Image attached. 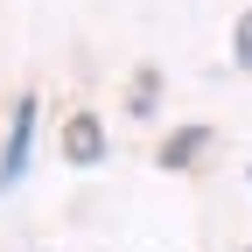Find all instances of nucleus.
I'll return each mask as SVG.
<instances>
[{
	"label": "nucleus",
	"mask_w": 252,
	"mask_h": 252,
	"mask_svg": "<svg viewBox=\"0 0 252 252\" xmlns=\"http://www.w3.org/2000/svg\"><path fill=\"white\" fill-rule=\"evenodd\" d=\"M35 119H42V98L35 91H21V105H14V126H7V140H0V196L28 175V147H35Z\"/></svg>",
	"instance_id": "1"
},
{
	"label": "nucleus",
	"mask_w": 252,
	"mask_h": 252,
	"mask_svg": "<svg viewBox=\"0 0 252 252\" xmlns=\"http://www.w3.org/2000/svg\"><path fill=\"white\" fill-rule=\"evenodd\" d=\"M203 147H210V126H182V133L161 140V154H154V161H161V168H189Z\"/></svg>",
	"instance_id": "3"
},
{
	"label": "nucleus",
	"mask_w": 252,
	"mask_h": 252,
	"mask_svg": "<svg viewBox=\"0 0 252 252\" xmlns=\"http://www.w3.org/2000/svg\"><path fill=\"white\" fill-rule=\"evenodd\" d=\"M154 98H161V70H140V77H133V112L147 119V112H154Z\"/></svg>",
	"instance_id": "4"
},
{
	"label": "nucleus",
	"mask_w": 252,
	"mask_h": 252,
	"mask_svg": "<svg viewBox=\"0 0 252 252\" xmlns=\"http://www.w3.org/2000/svg\"><path fill=\"white\" fill-rule=\"evenodd\" d=\"M245 252H252V245H245Z\"/></svg>",
	"instance_id": "6"
},
{
	"label": "nucleus",
	"mask_w": 252,
	"mask_h": 252,
	"mask_svg": "<svg viewBox=\"0 0 252 252\" xmlns=\"http://www.w3.org/2000/svg\"><path fill=\"white\" fill-rule=\"evenodd\" d=\"M63 161H70V168H98V161H105V126H98V112H70V126H63Z\"/></svg>",
	"instance_id": "2"
},
{
	"label": "nucleus",
	"mask_w": 252,
	"mask_h": 252,
	"mask_svg": "<svg viewBox=\"0 0 252 252\" xmlns=\"http://www.w3.org/2000/svg\"><path fill=\"white\" fill-rule=\"evenodd\" d=\"M231 63H238V70H252V7H245L238 28H231Z\"/></svg>",
	"instance_id": "5"
}]
</instances>
